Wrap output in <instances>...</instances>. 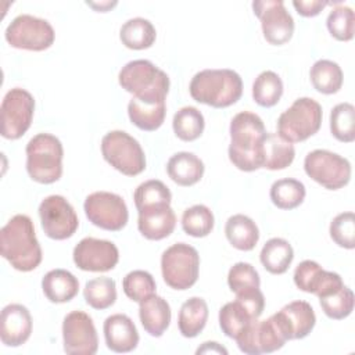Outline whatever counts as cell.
<instances>
[{"instance_id": "6da1fadb", "label": "cell", "mask_w": 355, "mask_h": 355, "mask_svg": "<svg viewBox=\"0 0 355 355\" xmlns=\"http://www.w3.org/2000/svg\"><path fill=\"white\" fill-rule=\"evenodd\" d=\"M229 159L240 171L262 168V144L266 136L263 121L254 112L241 111L230 122Z\"/></svg>"}, {"instance_id": "7a4b0ae2", "label": "cell", "mask_w": 355, "mask_h": 355, "mask_svg": "<svg viewBox=\"0 0 355 355\" xmlns=\"http://www.w3.org/2000/svg\"><path fill=\"white\" fill-rule=\"evenodd\" d=\"M1 257L19 272H31L42 262V248L28 215L12 216L0 230Z\"/></svg>"}, {"instance_id": "3957f363", "label": "cell", "mask_w": 355, "mask_h": 355, "mask_svg": "<svg viewBox=\"0 0 355 355\" xmlns=\"http://www.w3.org/2000/svg\"><path fill=\"white\" fill-rule=\"evenodd\" d=\"M189 92L197 103L214 108H226L240 100L243 80L233 69H204L191 78Z\"/></svg>"}, {"instance_id": "277c9868", "label": "cell", "mask_w": 355, "mask_h": 355, "mask_svg": "<svg viewBox=\"0 0 355 355\" xmlns=\"http://www.w3.org/2000/svg\"><path fill=\"white\" fill-rule=\"evenodd\" d=\"M26 171L32 180L50 184L62 175L64 148L58 137L39 133L26 144Z\"/></svg>"}, {"instance_id": "5b68a950", "label": "cell", "mask_w": 355, "mask_h": 355, "mask_svg": "<svg viewBox=\"0 0 355 355\" xmlns=\"http://www.w3.org/2000/svg\"><path fill=\"white\" fill-rule=\"evenodd\" d=\"M118 82L133 97L166 98L169 76L148 60H133L122 67Z\"/></svg>"}, {"instance_id": "8992f818", "label": "cell", "mask_w": 355, "mask_h": 355, "mask_svg": "<svg viewBox=\"0 0 355 355\" xmlns=\"http://www.w3.org/2000/svg\"><path fill=\"white\" fill-rule=\"evenodd\" d=\"M322 105L311 98H297L291 107L280 114L277 133L290 143H298L313 136L322 125Z\"/></svg>"}, {"instance_id": "52a82bcc", "label": "cell", "mask_w": 355, "mask_h": 355, "mask_svg": "<svg viewBox=\"0 0 355 355\" xmlns=\"http://www.w3.org/2000/svg\"><path fill=\"white\" fill-rule=\"evenodd\" d=\"M200 272V255L186 243H176L166 248L161 257L164 282L173 290H187L196 284Z\"/></svg>"}, {"instance_id": "ba28073f", "label": "cell", "mask_w": 355, "mask_h": 355, "mask_svg": "<svg viewBox=\"0 0 355 355\" xmlns=\"http://www.w3.org/2000/svg\"><path fill=\"white\" fill-rule=\"evenodd\" d=\"M101 154L122 175L136 176L146 169V155L140 143L123 130H111L101 139Z\"/></svg>"}, {"instance_id": "9c48e42d", "label": "cell", "mask_w": 355, "mask_h": 355, "mask_svg": "<svg viewBox=\"0 0 355 355\" xmlns=\"http://www.w3.org/2000/svg\"><path fill=\"white\" fill-rule=\"evenodd\" d=\"M305 173L327 190H338L351 179V164L347 158L329 151L313 150L304 159Z\"/></svg>"}, {"instance_id": "30bf717a", "label": "cell", "mask_w": 355, "mask_h": 355, "mask_svg": "<svg viewBox=\"0 0 355 355\" xmlns=\"http://www.w3.org/2000/svg\"><path fill=\"white\" fill-rule=\"evenodd\" d=\"M4 37L11 47L43 51L54 43L55 33L49 21L29 14H21L10 22Z\"/></svg>"}, {"instance_id": "8fae6325", "label": "cell", "mask_w": 355, "mask_h": 355, "mask_svg": "<svg viewBox=\"0 0 355 355\" xmlns=\"http://www.w3.org/2000/svg\"><path fill=\"white\" fill-rule=\"evenodd\" d=\"M0 111L1 136L8 140H17L31 128L35 112V98L25 89L14 87L6 93Z\"/></svg>"}, {"instance_id": "7c38bea8", "label": "cell", "mask_w": 355, "mask_h": 355, "mask_svg": "<svg viewBox=\"0 0 355 355\" xmlns=\"http://www.w3.org/2000/svg\"><path fill=\"white\" fill-rule=\"evenodd\" d=\"M83 209L94 226L110 232L122 230L129 219L123 198L110 191H94L89 194L85 200Z\"/></svg>"}, {"instance_id": "4fadbf2b", "label": "cell", "mask_w": 355, "mask_h": 355, "mask_svg": "<svg viewBox=\"0 0 355 355\" xmlns=\"http://www.w3.org/2000/svg\"><path fill=\"white\" fill-rule=\"evenodd\" d=\"M39 216L44 234L53 240H65L75 234L79 226L78 215L65 197L53 194L39 205Z\"/></svg>"}, {"instance_id": "5bb4252c", "label": "cell", "mask_w": 355, "mask_h": 355, "mask_svg": "<svg viewBox=\"0 0 355 355\" xmlns=\"http://www.w3.org/2000/svg\"><path fill=\"white\" fill-rule=\"evenodd\" d=\"M239 349L247 355L270 354L280 349L288 340L272 315L265 320H252L236 338Z\"/></svg>"}, {"instance_id": "9a60e30c", "label": "cell", "mask_w": 355, "mask_h": 355, "mask_svg": "<svg viewBox=\"0 0 355 355\" xmlns=\"http://www.w3.org/2000/svg\"><path fill=\"white\" fill-rule=\"evenodd\" d=\"M254 14L261 21L263 37L268 43L282 46L287 43L294 33V19L286 10L283 1L259 0L252 3Z\"/></svg>"}, {"instance_id": "2e32d148", "label": "cell", "mask_w": 355, "mask_h": 355, "mask_svg": "<svg viewBox=\"0 0 355 355\" xmlns=\"http://www.w3.org/2000/svg\"><path fill=\"white\" fill-rule=\"evenodd\" d=\"M64 351L69 355H94L98 337L93 319L83 311L69 312L62 322Z\"/></svg>"}, {"instance_id": "e0dca14e", "label": "cell", "mask_w": 355, "mask_h": 355, "mask_svg": "<svg viewBox=\"0 0 355 355\" xmlns=\"http://www.w3.org/2000/svg\"><path fill=\"white\" fill-rule=\"evenodd\" d=\"M72 258L80 270L108 272L116 266L119 251L110 240L85 237L75 245Z\"/></svg>"}, {"instance_id": "ac0fdd59", "label": "cell", "mask_w": 355, "mask_h": 355, "mask_svg": "<svg viewBox=\"0 0 355 355\" xmlns=\"http://www.w3.org/2000/svg\"><path fill=\"white\" fill-rule=\"evenodd\" d=\"M295 286L305 293L318 295V298L326 297L344 286L341 276L336 272L324 270L318 262L305 259L294 270Z\"/></svg>"}, {"instance_id": "d6986e66", "label": "cell", "mask_w": 355, "mask_h": 355, "mask_svg": "<svg viewBox=\"0 0 355 355\" xmlns=\"http://www.w3.org/2000/svg\"><path fill=\"white\" fill-rule=\"evenodd\" d=\"M287 340L305 338L315 327L316 315L306 301H293L273 315Z\"/></svg>"}, {"instance_id": "ffe728a7", "label": "cell", "mask_w": 355, "mask_h": 355, "mask_svg": "<svg viewBox=\"0 0 355 355\" xmlns=\"http://www.w3.org/2000/svg\"><path fill=\"white\" fill-rule=\"evenodd\" d=\"M32 333V316L21 304L6 305L0 316V338L6 347H19Z\"/></svg>"}, {"instance_id": "44dd1931", "label": "cell", "mask_w": 355, "mask_h": 355, "mask_svg": "<svg viewBox=\"0 0 355 355\" xmlns=\"http://www.w3.org/2000/svg\"><path fill=\"white\" fill-rule=\"evenodd\" d=\"M107 348L114 352H130L139 344V333L133 320L125 313H114L103 326Z\"/></svg>"}, {"instance_id": "7402d4cb", "label": "cell", "mask_w": 355, "mask_h": 355, "mask_svg": "<svg viewBox=\"0 0 355 355\" xmlns=\"http://www.w3.org/2000/svg\"><path fill=\"white\" fill-rule=\"evenodd\" d=\"M176 226V215L171 205H154L139 209L137 227L141 236L148 240H162L168 237Z\"/></svg>"}, {"instance_id": "603a6c76", "label": "cell", "mask_w": 355, "mask_h": 355, "mask_svg": "<svg viewBox=\"0 0 355 355\" xmlns=\"http://www.w3.org/2000/svg\"><path fill=\"white\" fill-rule=\"evenodd\" d=\"M165 98L132 97L128 104V115L130 122L146 132H153L161 128L165 121Z\"/></svg>"}, {"instance_id": "cb8c5ba5", "label": "cell", "mask_w": 355, "mask_h": 355, "mask_svg": "<svg viewBox=\"0 0 355 355\" xmlns=\"http://www.w3.org/2000/svg\"><path fill=\"white\" fill-rule=\"evenodd\" d=\"M171 306L162 297L153 294L139 306V318L143 329L153 337H161L171 323Z\"/></svg>"}, {"instance_id": "d4e9b609", "label": "cell", "mask_w": 355, "mask_h": 355, "mask_svg": "<svg viewBox=\"0 0 355 355\" xmlns=\"http://www.w3.org/2000/svg\"><path fill=\"white\" fill-rule=\"evenodd\" d=\"M168 176L179 186H193L204 175V162L193 153L180 151L173 154L166 164Z\"/></svg>"}, {"instance_id": "484cf974", "label": "cell", "mask_w": 355, "mask_h": 355, "mask_svg": "<svg viewBox=\"0 0 355 355\" xmlns=\"http://www.w3.org/2000/svg\"><path fill=\"white\" fill-rule=\"evenodd\" d=\"M42 288L50 302L64 304L78 294L79 282L69 270L53 269L42 279Z\"/></svg>"}, {"instance_id": "4316f807", "label": "cell", "mask_w": 355, "mask_h": 355, "mask_svg": "<svg viewBox=\"0 0 355 355\" xmlns=\"http://www.w3.org/2000/svg\"><path fill=\"white\" fill-rule=\"evenodd\" d=\"M295 150L293 143L284 140L279 133H268L262 144V168L280 171L293 164Z\"/></svg>"}, {"instance_id": "83f0119b", "label": "cell", "mask_w": 355, "mask_h": 355, "mask_svg": "<svg viewBox=\"0 0 355 355\" xmlns=\"http://www.w3.org/2000/svg\"><path fill=\"white\" fill-rule=\"evenodd\" d=\"M225 234L229 243L240 251H251L259 240L258 226L243 214H236L226 220Z\"/></svg>"}, {"instance_id": "f1b7e54d", "label": "cell", "mask_w": 355, "mask_h": 355, "mask_svg": "<svg viewBox=\"0 0 355 355\" xmlns=\"http://www.w3.org/2000/svg\"><path fill=\"white\" fill-rule=\"evenodd\" d=\"M208 319V305L200 297H191L184 301L179 311L178 327L183 337H197L205 327Z\"/></svg>"}, {"instance_id": "f546056e", "label": "cell", "mask_w": 355, "mask_h": 355, "mask_svg": "<svg viewBox=\"0 0 355 355\" xmlns=\"http://www.w3.org/2000/svg\"><path fill=\"white\" fill-rule=\"evenodd\" d=\"M259 259L269 273L282 275L290 268L294 259V250L287 240L273 237L263 244Z\"/></svg>"}, {"instance_id": "4dcf8cb0", "label": "cell", "mask_w": 355, "mask_h": 355, "mask_svg": "<svg viewBox=\"0 0 355 355\" xmlns=\"http://www.w3.org/2000/svg\"><path fill=\"white\" fill-rule=\"evenodd\" d=\"M157 32L154 25L141 17L128 19L119 31L122 44L130 50H144L154 44Z\"/></svg>"}, {"instance_id": "1f68e13d", "label": "cell", "mask_w": 355, "mask_h": 355, "mask_svg": "<svg viewBox=\"0 0 355 355\" xmlns=\"http://www.w3.org/2000/svg\"><path fill=\"white\" fill-rule=\"evenodd\" d=\"M258 318L247 308V305L240 301L234 300L232 302L225 304L219 311V326L220 330L225 333L226 337L236 340L240 333Z\"/></svg>"}, {"instance_id": "d6a6232c", "label": "cell", "mask_w": 355, "mask_h": 355, "mask_svg": "<svg viewBox=\"0 0 355 355\" xmlns=\"http://www.w3.org/2000/svg\"><path fill=\"white\" fill-rule=\"evenodd\" d=\"M312 86L322 94H334L343 86V71L331 60H318L309 71Z\"/></svg>"}, {"instance_id": "836d02e7", "label": "cell", "mask_w": 355, "mask_h": 355, "mask_svg": "<svg viewBox=\"0 0 355 355\" xmlns=\"http://www.w3.org/2000/svg\"><path fill=\"white\" fill-rule=\"evenodd\" d=\"M305 194L306 191L304 183L293 178H284L273 182L269 191L273 205L280 209H294L300 207L305 198Z\"/></svg>"}, {"instance_id": "e575fe53", "label": "cell", "mask_w": 355, "mask_h": 355, "mask_svg": "<svg viewBox=\"0 0 355 355\" xmlns=\"http://www.w3.org/2000/svg\"><path fill=\"white\" fill-rule=\"evenodd\" d=\"M283 94V82L273 71L261 72L252 83L254 101L265 108L276 105Z\"/></svg>"}, {"instance_id": "d590c367", "label": "cell", "mask_w": 355, "mask_h": 355, "mask_svg": "<svg viewBox=\"0 0 355 355\" xmlns=\"http://www.w3.org/2000/svg\"><path fill=\"white\" fill-rule=\"evenodd\" d=\"M83 297L87 305L94 309H107L116 301V284L111 277H94L86 282Z\"/></svg>"}, {"instance_id": "8d00e7d4", "label": "cell", "mask_w": 355, "mask_h": 355, "mask_svg": "<svg viewBox=\"0 0 355 355\" xmlns=\"http://www.w3.org/2000/svg\"><path fill=\"white\" fill-rule=\"evenodd\" d=\"M204 116L196 107H183L173 115V132L176 137L183 141H193L198 139L204 132Z\"/></svg>"}, {"instance_id": "74e56055", "label": "cell", "mask_w": 355, "mask_h": 355, "mask_svg": "<svg viewBox=\"0 0 355 355\" xmlns=\"http://www.w3.org/2000/svg\"><path fill=\"white\" fill-rule=\"evenodd\" d=\"M330 132L343 143L355 140V107L351 103H340L330 112Z\"/></svg>"}, {"instance_id": "f35d334b", "label": "cell", "mask_w": 355, "mask_h": 355, "mask_svg": "<svg viewBox=\"0 0 355 355\" xmlns=\"http://www.w3.org/2000/svg\"><path fill=\"white\" fill-rule=\"evenodd\" d=\"M214 214L212 211L202 204L193 205L187 208L182 215V227L186 234L191 237H205L214 229Z\"/></svg>"}, {"instance_id": "ab89813d", "label": "cell", "mask_w": 355, "mask_h": 355, "mask_svg": "<svg viewBox=\"0 0 355 355\" xmlns=\"http://www.w3.org/2000/svg\"><path fill=\"white\" fill-rule=\"evenodd\" d=\"M133 200L139 211V209L154 207V205H162V204L171 205L172 194L161 180L151 179L137 186L133 194Z\"/></svg>"}, {"instance_id": "60d3db41", "label": "cell", "mask_w": 355, "mask_h": 355, "mask_svg": "<svg viewBox=\"0 0 355 355\" xmlns=\"http://www.w3.org/2000/svg\"><path fill=\"white\" fill-rule=\"evenodd\" d=\"M330 35L340 40L348 42L354 37L355 32V15L351 7L337 4L327 15L326 21Z\"/></svg>"}, {"instance_id": "b9f144b4", "label": "cell", "mask_w": 355, "mask_h": 355, "mask_svg": "<svg viewBox=\"0 0 355 355\" xmlns=\"http://www.w3.org/2000/svg\"><path fill=\"white\" fill-rule=\"evenodd\" d=\"M122 288L126 297L135 302H141L147 297L155 294V280L147 270H132L122 280Z\"/></svg>"}, {"instance_id": "7bdbcfd3", "label": "cell", "mask_w": 355, "mask_h": 355, "mask_svg": "<svg viewBox=\"0 0 355 355\" xmlns=\"http://www.w3.org/2000/svg\"><path fill=\"white\" fill-rule=\"evenodd\" d=\"M319 302L326 316L341 320L349 316L354 309V293L347 286H343L337 291L319 298Z\"/></svg>"}, {"instance_id": "ee69618b", "label": "cell", "mask_w": 355, "mask_h": 355, "mask_svg": "<svg viewBox=\"0 0 355 355\" xmlns=\"http://www.w3.org/2000/svg\"><path fill=\"white\" fill-rule=\"evenodd\" d=\"M229 288L237 295L259 288L261 280L257 269L248 262L234 263L227 273Z\"/></svg>"}, {"instance_id": "f6af8a7d", "label": "cell", "mask_w": 355, "mask_h": 355, "mask_svg": "<svg viewBox=\"0 0 355 355\" xmlns=\"http://www.w3.org/2000/svg\"><path fill=\"white\" fill-rule=\"evenodd\" d=\"M331 240L343 248L352 250L355 247V215L354 212H341L330 223Z\"/></svg>"}, {"instance_id": "bcb514c9", "label": "cell", "mask_w": 355, "mask_h": 355, "mask_svg": "<svg viewBox=\"0 0 355 355\" xmlns=\"http://www.w3.org/2000/svg\"><path fill=\"white\" fill-rule=\"evenodd\" d=\"M294 8L297 12L302 17H315L318 15L326 6H329L327 1H320V0H294L293 1Z\"/></svg>"}, {"instance_id": "7dc6e473", "label": "cell", "mask_w": 355, "mask_h": 355, "mask_svg": "<svg viewBox=\"0 0 355 355\" xmlns=\"http://www.w3.org/2000/svg\"><path fill=\"white\" fill-rule=\"evenodd\" d=\"M209 352H216V354H227V349L219 345L215 341H207L204 343L198 349L197 354H209Z\"/></svg>"}, {"instance_id": "c3c4849f", "label": "cell", "mask_w": 355, "mask_h": 355, "mask_svg": "<svg viewBox=\"0 0 355 355\" xmlns=\"http://www.w3.org/2000/svg\"><path fill=\"white\" fill-rule=\"evenodd\" d=\"M87 4H89V6H92V7H93V8H97V10H101V11H103V12H104V11H105V8H104V7H107V8H108V7H112V6H115V4H116V3H101V4H94V3H87Z\"/></svg>"}]
</instances>
